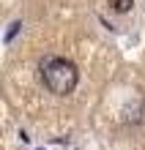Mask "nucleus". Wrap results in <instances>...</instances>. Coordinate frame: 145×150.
I'll return each mask as SVG.
<instances>
[{"mask_svg":"<svg viewBox=\"0 0 145 150\" xmlns=\"http://www.w3.org/2000/svg\"><path fill=\"white\" fill-rule=\"evenodd\" d=\"M41 76H44V85L58 96L71 93L77 87V79H79L77 66L66 57H47L41 63Z\"/></svg>","mask_w":145,"mask_h":150,"instance_id":"nucleus-1","label":"nucleus"},{"mask_svg":"<svg viewBox=\"0 0 145 150\" xmlns=\"http://www.w3.org/2000/svg\"><path fill=\"white\" fill-rule=\"evenodd\" d=\"M131 3H134V0H110V6L115 8L118 14H123V11H129V8H131Z\"/></svg>","mask_w":145,"mask_h":150,"instance_id":"nucleus-2","label":"nucleus"},{"mask_svg":"<svg viewBox=\"0 0 145 150\" xmlns=\"http://www.w3.org/2000/svg\"><path fill=\"white\" fill-rule=\"evenodd\" d=\"M19 28H22V22H14V25H11V30H8V36H6V41H11V38L16 36V30H19Z\"/></svg>","mask_w":145,"mask_h":150,"instance_id":"nucleus-3","label":"nucleus"}]
</instances>
